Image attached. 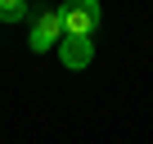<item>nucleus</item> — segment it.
Returning <instances> with one entry per match:
<instances>
[{"label": "nucleus", "mask_w": 153, "mask_h": 144, "mask_svg": "<svg viewBox=\"0 0 153 144\" xmlns=\"http://www.w3.org/2000/svg\"><path fill=\"white\" fill-rule=\"evenodd\" d=\"M59 23H63V36H90L99 27V5L95 0H72V5L59 9Z\"/></svg>", "instance_id": "obj_1"}, {"label": "nucleus", "mask_w": 153, "mask_h": 144, "mask_svg": "<svg viewBox=\"0 0 153 144\" xmlns=\"http://www.w3.org/2000/svg\"><path fill=\"white\" fill-rule=\"evenodd\" d=\"M59 41H63V23H59V9H41V14H32V36H27L32 54H45V50H54Z\"/></svg>", "instance_id": "obj_2"}, {"label": "nucleus", "mask_w": 153, "mask_h": 144, "mask_svg": "<svg viewBox=\"0 0 153 144\" xmlns=\"http://www.w3.org/2000/svg\"><path fill=\"white\" fill-rule=\"evenodd\" d=\"M23 18H32L23 0H0V23H23Z\"/></svg>", "instance_id": "obj_4"}, {"label": "nucleus", "mask_w": 153, "mask_h": 144, "mask_svg": "<svg viewBox=\"0 0 153 144\" xmlns=\"http://www.w3.org/2000/svg\"><path fill=\"white\" fill-rule=\"evenodd\" d=\"M59 59H63V68L81 72V68L95 59V45H90V36H63V41H59Z\"/></svg>", "instance_id": "obj_3"}]
</instances>
